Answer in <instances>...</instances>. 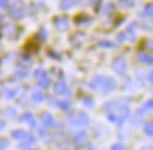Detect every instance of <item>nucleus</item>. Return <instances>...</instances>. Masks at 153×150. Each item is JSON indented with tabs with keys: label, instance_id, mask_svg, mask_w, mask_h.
<instances>
[{
	"label": "nucleus",
	"instance_id": "cd10ccee",
	"mask_svg": "<svg viewBox=\"0 0 153 150\" xmlns=\"http://www.w3.org/2000/svg\"><path fill=\"white\" fill-rule=\"evenodd\" d=\"M38 37H40V38H47V34H45V30H43V28H41V30H40V33H38Z\"/></svg>",
	"mask_w": 153,
	"mask_h": 150
},
{
	"label": "nucleus",
	"instance_id": "f257e3e1",
	"mask_svg": "<svg viewBox=\"0 0 153 150\" xmlns=\"http://www.w3.org/2000/svg\"><path fill=\"white\" fill-rule=\"evenodd\" d=\"M109 108H111V111H106L109 119L114 120V122H118L119 125L123 122L126 117H128V115H129L128 106L123 105L122 102H109V103L105 105V109H109Z\"/></svg>",
	"mask_w": 153,
	"mask_h": 150
},
{
	"label": "nucleus",
	"instance_id": "473e14b6",
	"mask_svg": "<svg viewBox=\"0 0 153 150\" xmlns=\"http://www.w3.org/2000/svg\"><path fill=\"white\" fill-rule=\"evenodd\" d=\"M1 20H3V17H1V14H0V21H1Z\"/></svg>",
	"mask_w": 153,
	"mask_h": 150
},
{
	"label": "nucleus",
	"instance_id": "a211bd4d",
	"mask_svg": "<svg viewBox=\"0 0 153 150\" xmlns=\"http://www.w3.org/2000/svg\"><path fill=\"white\" fill-rule=\"evenodd\" d=\"M26 136H27V133H26L24 130H14V132H13V137H14V139H22L23 140Z\"/></svg>",
	"mask_w": 153,
	"mask_h": 150
},
{
	"label": "nucleus",
	"instance_id": "72a5a7b5",
	"mask_svg": "<svg viewBox=\"0 0 153 150\" xmlns=\"http://www.w3.org/2000/svg\"><path fill=\"white\" fill-rule=\"evenodd\" d=\"M31 150H37V149H31Z\"/></svg>",
	"mask_w": 153,
	"mask_h": 150
},
{
	"label": "nucleus",
	"instance_id": "4be33fe9",
	"mask_svg": "<svg viewBox=\"0 0 153 150\" xmlns=\"http://www.w3.org/2000/svg\"><path fill=\"white\" fill-rule=\"evenodd\" d=\"M119 1L120 6H123V7H132L133 6V0H118Z\"/></svg>",
	"mask_w": 153,
	"mask_h": 150
},
{
	"label": "nucleus",
	"instance_id": "2f4dec72",
	"mask_svg": "<svg viewBox=\"0 0 153 150\" xmlns=\"http://www.w3.org/2000/svg\"><path fill=\"white\" fill-rule=\"evenodd\" d=\"M3 128H4V123H3V122H0V130H1Z\"/></svg>",
	"mask_w": 153,
	"mask_h": 150
},
{
	"label": "nucleus",
	"instance_id": "f8f14e48",
	"mask_svg": "<svg viewBox=\"0 0 153 150\" xmlns=\"http://www.w3.org/2000/svg\"><path fill=\"white\" fill-rule=\"evenodd\" d=\"M137 60L140 62H145V64H152V55L150 54H139L137 55Z\"/></svg>",
	"mask_w": 153,
	"mask_h": 150
},
{
	"label": "nucleus",
	"instance_id": "f3484780",
	"mask_svg": "<svg viewBox=\"0 0 153 150\" xmlns=\"http://www.w3.org/2000/svg\"><path fill=\"white\" fill-rule=\"evenodd\" d=\"M99 45L104 47V48H114L115 47V44L112 41H109V40H101V41H99Z\"/></svg>",
	"mask_w": 153,
	"mask_h": 150
},
{
	"label": "nucleus",
	"instance_id": "9d476101",
	"mask_svg": "<svg viewBox=\"0 0 153 150\" xmlns=\"http://www.w3.org/2000/svg\"><path fill=\"white\" fill-rule=\"evenodd\" d=\"M74 6H75L74 0H61V3H60L61 10H68V9H71Z\"/></svg>",
	"mask_w": 153,
	"mask_h": 150
},
{
	"label": "nucleus",
	"instance_id": "7ed1b4c3",
	"mask_svg": "<svg viewBox=\"0 0 153 150\" xmlns=\"http://www.w3.org/2000/svg\"><path fill=\"white\" fill-rule=\"evenodd\" d=\"M112 68L118 74H123L126 71V68H128V64L123 60V57H116L114 60V62H112Z\"/></svg>",
	"mask_w": 153,
	"mask_h": 150
},
{
	"label": "nucleus",
	"instance_id": "7c9ffc66",
	"mask_svg": "<svg viewBox=\"0 0 153 150\" xmlns=\"http://www.w3.org/2000/svg\"><path fill=\"white\" fill-rule=\"evenodd\" d=\"M112 150H123V146L122 145H115V146H112Z\"/></svg>",
	"mask_w": 153,
	"mask_h": 150
},
{
	"label": "nucleus",
	"instance_id": "6e6552de",
	"mask_svg": "<svg viewBox=\"0 0 153 150\" xmlns=\"http://www.w3.org/2000/svg\"><path fill=\"white\" fill-rule=\"evenodd\" d=\"M136 28V24H131L129 27L126 28V31H125V38H128L129 41H135V38H136V35H135V30Z\"/></svg>",
	"mask_w": 153,
	"mask_h": 150
},
{
	"label": "nucleus",
	"instance_id": "4468645a",
	"mask_svg": "<svg viewBox=\"0 0 153 150\" xmlns=\"http://www.w3.org/2000/svg\"><path fill=\"white\" fill-rule=\"evenodd\" d=\"M27 68H26V67H22V68H20V67H19V68H17V71H16V77H19V78H22V79H23V78H26V77H27Z\"/></svg>",
	"mask_w": 153,
	"mask_h": 150
},
{
	"label": "nucleus",
	"instance_id": "39448f33",
	"mask_svg": "<svg viewBox=\"0 0 153 150\" xmlns=\"http://www.w3.org/2000/svg\"><path fill=\"white\" fill-rule=\"evenodd\" d=\"M54 24H55V27H58L60 30H64V28L68 27V17H65V16L54 17Z\"/></svg>",
	"mask_w": 153,
	"mask_h": 150
},
{
	"label": "nucleus",
	"instance_id": "a878e982",
	"mask_svg": "<svg viewBox=\"0 0 153 150\" xmlns=\"http://www.w3.org/2000/svg\"><path fill=\"white\" fill-rule=\"evenodd\" d=\"M16 94H17V89H9V91H6V96L7 98H13Z\"/></svg>",
	"mask_w": 153,
	"mask_h": 150
},
{
	"label": "nucleus",
	"instance_id": "20e7f679",
	"mask_svg": "<svg viewBox=\"0 0 153 150\" xmlns=\"http://www.w3.org/2000/svg\"><path fill=\"white\" fill-rule=\"evenodd\" d=\"M116 82H115L112 78H102V82H101V88L104 89V92H109L112 89H115Z\"/></svg>",
	"mask_w": 153,
	"mask_h": 150
},
{
	"label": "nucleus",
	"instance_id": "0eeeda50",
	"mask_svg": "<svg viewBox=\"0 0 153 150\" xmlns=\"http://www.w3.org/2000/svg\"><path fill=\"white\" fill-rule=\"evenodd\" d=\"M54 91L57 92V94H68V89H67V83H65V81H64V79L58 81V82L55 83Z\"/></svg>",
	"mask_w": 153,
	"mask_h": 150
},
{
	"label": "nucleus",
	"instance_id": "f03ea898",
	"mask_svg": "<svg viewBox=\"0 0 153 150\" xmlns=\"http://www.w3.org/2000/svg\"><path fill=\"white\" fill-rule=\"evenodd\" d=\"M70 120H71V123L75 125V126H85V125L89 122L87 113H84V112H79V113H75V115L70 116Z\"/></svg>",
	"mask_w": 153,
	"mask_h": 150
},
{
	"label": "nucleus",
	"instance_id": "412c9836",
	"mask_svg": "<svg viewBox=\"0 0 153 150\" xmlns=\"http://www.w3.org/2000/svg\"><path fill=\"white\" fill-rule=\"evenodd\" d=\"M34 77H36V78H38V79H40V78L47 77V72H45L44 69H41V68H40V69H37V71L34 72Z\"/></svg>",
	"mask_w": 153,
	"mask_h": 150
},
{
	"label": "nucleus",
	"instance_id": "c756f323",
	"mask_svg": "<svg viewBox=\"0 0 153 150\" xmlns=\"http://www.w3.org/2000/svg\"><path fill=\"white\" fill-rule=\"evenodd\" d=\"M9 1L10 0H0V7H6V6L9 4Z\"/></svg>",
	"mask_w": 153,
	"mask_h": 150
},
{
	"label": "nucleus",
	"instance_id": "aec40b11",
	"mask_svg": "<svg viewBox=\"0 0 153 150\" xmlns=\"http://www.w3.org/2000/svg\"><path fill=\"white\" fill-rule=\"evenodd\" d=\"M145 132H146L148 136H152L153 134V125H152V122L146 123V126H145Z\"/></svg>",
	"mask_w": 153,
	"mask_h": 150
},
{
	"label": "nucleus",
	"instance_id": "423d86ee",
	"mask_svg": "<svg viewBox=\"0 0 153 150\" xmlns=\"http://www.w3.org/2000/svg\"><path fill=\"white\" fill-rule=\"evenodd\" d=\"M41 120H43V123H44V126H47V128H53L55 125V122H54V117L51 116L50 113H43L41 115Z\"/></svg>",
	"mask_w": 153,
	"mask_h": 150
},
{
	"label": "nucleus",
	"instance_id": "ddd939ff",
	"mask_svg": "<svg viewBox=\"0 0 153 150\" xmlns=\"http://www.w3.org/2000/svg\"><path fill=\"white\" fill-rule=\"evenodd\" d=\"M85 21H92V18L91 17H88V16H85V14H81V16H78V17H75V23L76 24H82V23H85Z\"/></svg>",
	"mask_w": 153,
	"mask_h": 150
},
{
	"label": "nucleus",
	"instance_id": "bb28decb",
	"mask_svg": "<svg viewBox=\"0 0 153 150\" xmlns=\"http://www.w3.org/2000/svg\"><path fill=\"white\" fill-rule=\"evenodd\" d=\"M6 146H7V140H6V139H0V150L6 149Z\"/></svg>",
	"mask_w": 153,
	"mask_h": 150
},
{
	"label": "nucleus",
	"instance_id": "1a4fd4ad",
	"mask_svg": "<svg viewBox=\"0 0 153 150\" xmlns=\"http://www.w3.org/2000/svg\"><path fill=\"white\" fill-rule=\"evenodd\" d=\"M20 120H22V122H27L28 125H31V126H36V122H34L33 113H30V112H26L24 115H22Z\"/></svg>",
	"mask_w": 153,
	"mask_h": 150
},
{
	"label": "nucleus",
	"instance_id": "2eb2a0df",
	"mask_svg": "<svg viewBox=\"0 0 153 150\" xmlns=\"http://www.w3.org/2000/svg\"><path fill=\"white\" fill-rule=\"evenodd\" d=\"M51 81H50L48 77H44V78H40V81H38V85L41 86V88H48Z\"/></svg>",
	"mask_w": 153,
	"mask_h": 150
},
{
	"label": "nucleus",
	"instance_id": "5701e85b",
	"mask_svg": "<svg viewBox=\"0 0 153 150\" xmlns=\"http://www.w3.org/2000/svg\"><path fill=\"white\" fill-rule=\"evenodd\" d=\"M58 106H60L61 109H70L71 103H70L68 100H60V102H58Z\"/></svg>",
	"mask_w": 153,
	"mask_h": 150
},
{
	"label": "nucleus",
	"instance_id": "b1692460",
	"mask_svg": "<svg viewBox=\"0 0 153 150\" xmlns=\"http://www.w3.org/2000/svg\"><path fill=\"white\" fill-rule=\"evenodd\" d=\"M111 10H114V6L111 4V3H108V4H105V7H104V14H108V13H111Z\"/></svg>",
	"mask_w": 153,
	"mask_h": 150
},
{
	"label": "nucleus",
	"instance_id": "dca6fc26",
	"mask_svg": "<svg viewBox=\"0 0 153 150\" xmlns=\"http://www.w3.org/2000/svg\"><path fill=\"white\" fill-rule=\"evenodd\" d=\"M33 99L37 100V102H41V100H44V94L41 92V91H34L33 92Z\"/></svg>",
	"mask_w": 153,
	"mask_h": 150
},
{
	"label": "nucleus",
	"instance_id": "c85d7f7f",
	"mask_svg": "<svg viewBox=\"0 0 153 150\" xmlns=\"http://www.w3.org/2000/svg\"><path fill=\"white\" fill-rule=\"evenodd\" d=\"M7 116H16V111L14 109H7Z\"/></svg>",
	"mask_w": 153,
	"mask_h": 150
},
{
	"label": "nucleus",
	"instance_id": "393cba45",
	"mask_svg": "<svg viewBox=\"0 0 153 150\" xmlns=\"http://www.w3.org/2000/svg\"><path fill=\"white\" fill-rule=\"evenodd\" d=\"M85 137H87V134L84 133V132H81V133H76L75 140L76 142H82V140H85Z\"/></svg>",
	"mask_w": 153,
	"mask_h": 150
},
{
	"label": "nucleus",
	"instance_id": "9b49d317",
	"mask_svg": "<svg viewBox=\"0 0 153 150\" xmlns=\"http://www.w3.org/2000/svg\"><path fill=\"white\" fill-rule=\"evenodd\" d=\"M23 140H24V142H22V143H20V149H26V147H28L30 145H33V143H34V137L28 136V134Z\"/></svg>",
	"mask_w": 153,
	"mask_h": 150
},
{
	"label": "nucleus",
	"instance_id": "6ab92c4d",
	"mask_svg": "<svg viewBox=\"0 0 153 150\" xmlns=\"http://www.w3.org/2000/svg\"><path fill=\"white\" fill-rule=\"evenodd\" d=\"M152 9H153V6L152 3H149L146 7H145V11L142 13V16H148V17H152Z\"/></svg>",
	"mask_w": 153,
	"mask_h": 150
}]
</instances>
